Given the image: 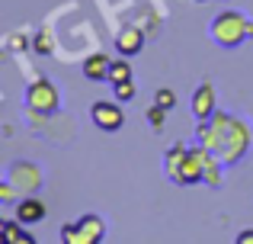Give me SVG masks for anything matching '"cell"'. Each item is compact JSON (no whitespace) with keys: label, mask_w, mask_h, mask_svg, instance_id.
<instances>
[{"label":"cell","mask_w":253,"mask_h":244,"mask_svg":"<svg viewBox=\"0 0 253 244\" xmlns=\"http://www.w3.org/2000/svg\"><path fill=\"white\" fill-rule=\"evenodd\" d=\"M109 58L103 51H93V55L84 58V77L86 81H109Z\"/></svg>","instance_id":"obj_10"},{"label":"cell","mask_w":253,"mask_h":244,"mask_svg":"<svg viewBox=\"0 0 253 244\" xmlns=\"http://www.w3.org/2000/svg\"><path fill=\"white\" fill-rule=\"evenodd\" d=\"M141 45H144V32L138 29V26H125V29L116 36V51H119V55H125V58L138 55Z\"/></svg>","instance_id":"obj_9"},{"label":"cell","mask_w":253,"mask_h":244,"mask_svg":"<svg viewBox=\"0 0 253 244\" xmlns=\"http://www.w3.org/2000/svg\"><path fill=\"white\" fill-rule=\"evenodd\" d=\"M0 232H3V241H10V244H32L36 241L26 232V222H19V219H6L3 225H0Z\"/></svg>","instance_id":"obj_12"},{"label":"cell","mask_w":253,"mask_h":244,"mask_svg":"<svg viewBox=\"0 0 253 244\" xmlns=\"http://www.w3.org/2000/svg\"><path fill=\"white\" fill-rule=\"evenodd\" d=\"M209 32L221 49H237V45H244L253 36V23L241 10H221L215 19H211Z\"/></svg>","instance_id":"obj_3"},{"label":"cell","mask_w":253,"mask_h":244,"mask_svg":"<svg viewBox=\"0 0 253 244\" xmlns=\"http://www.w3.org/2000/svg\"><path fill=\"white\" fill-rule=\"evenodd\" d=\"M148 119H151V125H154V129H161V125H164V106L148 109Z\"/></svg>","instance_id":"obj_16"},{"label":"cell","mask_w":253,"mask_h":244,"mask_svg":"<svg viewBox=\"0 0 253 244\" xmlns=\"http://www.w3.org/2000/svg\"><path fill=\"white\" fill-rule=\"evenodd\" d=\"M237 244H253V228H247L244 235H237Z\"/></svg>","instance_id":"obj_18"},{"label":"cell","mask_w":253,"mask_h":244,"mask_svg":"<svg viewBox=\"0 0 253 244\" xmlns=\"http://www.w3.org/2000/svg\"><path fill=\"white\" fill-rule=\"evenodd\" d=\"M16 219L26 222V225H36V222L45 219V206L39 199H32V196H26V199H19V206H16Z\"/></svg>","instance_id":"obj_11"},{"label":"cell","mask_w":253,"mask_h":244,"mask_svg":"<svg viewBox=\"0 0 253 244\" xmlns=\"http://www.w3.org/2000/svg\"><path fill=\"white\" fill-rule=\"evenodd\" d=\"M131 77V68H128V58H119V61H112L109 64V84L116 87V84H122V81H128Z\"/></svg>","instance_id":"obj_13"},{"label":"cell","mask_w":253,"mask_h":244,"mask_svg":"<svg viewBox=\"0 0 253 244\" xmlns=\"http://www.w3.org/2000/svg\"><path fill=\"white\" fill-rule=\"evenodd\" d=\"M26 106L32 113H55L58 109V87L48 77H36V81L26 87Z\"/></svg>","instance_id":"obj_5"},{"label":"cell","mask_w":253,"mask_h":244,"mask_svg":"<svg viewBox=\"0 0 253 244\" xmlns=\"http://www.w3.org/2000/svg\"><path fill=\"white\" fill-rule=\"evenodd\" d=\"M131 97H135V81H131V77H128V81H122V84H116V100L119 103H128Z\"/></svg>","instance_id":"obj_14"},{"label":"cell","mask_w":253,"mask_h":244,"mask_svg":"<svg viewBox=\"0 0 253 244\" xmlns=\"http://www.w3.org/2000/svg\"><path fill=\"white\" fill-rule=\"evenodd\" d=\"M164 170H167L170 183H176V187L202 183V157H199V148L173 145L167 151V157H164Z\"/></svg>","instance_id":"obj_2"},{"label":"cell","mask_w":253,"mask_h":244,"mask_svg":"<svg viewBox=\"0 0 253 244\" xmlns=\"http://www.w3.org/2000/svg\"><path fill=\"white\" fill-rule=\"evenodd\" d=\"M196 138H199V145L215 151L224 164H237L250 148L247 122H241L237 116H228V113H215L211 119L199 122Z\"/></svg>","instance_id":"obj_1"},{"label":"cell","mask_w":253,"mask_h":244,"mask_svg":"<svg viewBox=\"0 0 253 244\" xmlns=\"http://www.w3.org/2000/svg\"><path fill=\"white\" fill-rule=\"evenodd\" d=\"M173 103H176V97H173V90H157V106H164V109H170Z\"/></svg>","instance_id":"obj_15"},{"label":"cell","mask_w":253,"mask_h":244,"mask_svg":"<svg viewBox=\"0 0 253 244\" xmlns=\"http://www.w3.org/2000/svg\"><path fill=\"white\" fill-rule=\"evenodd\" d=\"M218 109H215V87L211 84H199L196 94H192V116H196L199 122L211 119Z\"/></svg>","instance_id":"obj_8"},{"label":"cell","mask_w":253,"mask_h":244,"mask_svg":"<svg viewBox=\"0 0 253 244\" xmlns=\"http://www.w3.org/2000/svg\"><path fill=\"white\" fill-rule=\"evenodd\" d=\"M36 49H39V55H48V39L39 36V39H36Z\"/></svg>","instance_id":"obj_17"},{"label":"cell","mask_w":253,"mask_h":244,"mask_svg":"<svg viewBox=\"0 0 253 244\" xmlns=\"http://www.w3.org/2000/svg\"><path fill=\"white\" fill-rule=\"evenodd\" d=\"M90 119H93L96 129H103V132H119V129H122V122H125V113H122L119 103L96 100L90 106Z\"/></svg>","instance_id":"obj_6"},{"label":"cell","mask_w":253,"mask_h":244,"mask_svg":"<svg viewBox=\"0 0 253 244\" xmlns=\"http://www.w3.org/2000/svg\"><path fill=\"white\" fill-rule=\"evenodd\" d=\"M6 180H13V187H19L23 193H32V190L42 187V174H39L36 164H23L16 161L10 170H6Z\"/></svg>","instance_id":"obj_7"},{"label":"cell","mask_w":253,"mask_h":244,"mask_svg":"<svg viewBox=\"0 0 253 244\" xmlns=\"http://www.w3.org/2000/svg\"><path fill=\"white\" fill-rule=\"evenodd\" d=\"M106 238V222L99 215H84L81 222L61 225V241L64 244H99Z\"/></svg>","instance_id":"obj_4"}]
</instances>
